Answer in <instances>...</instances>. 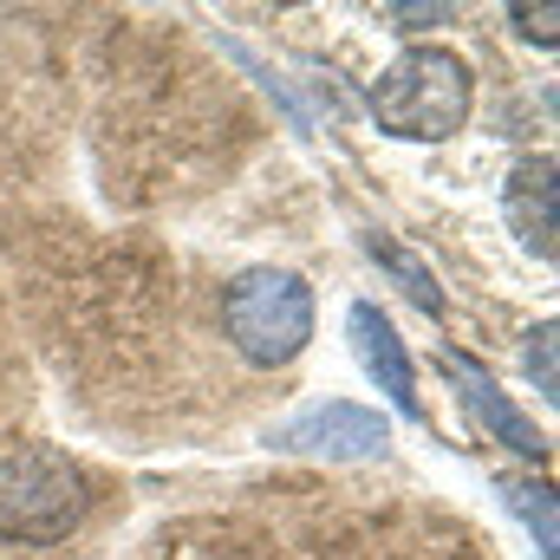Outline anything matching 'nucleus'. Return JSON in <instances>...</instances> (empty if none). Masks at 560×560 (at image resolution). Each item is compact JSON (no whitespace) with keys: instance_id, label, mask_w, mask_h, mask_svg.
Instances as JSON below:
<instances>
[{"instance_id":"1","label":"nucleus","mask_w":560,"mask_h":560,"mask_svg":"<svg viewBox=\"0 0 560 560\" xmlns=\"http://www.w3.org/2000/svg\"><path fill=\"white\" fill-rule=\"evenodd\" d=\"M469 98H476V79H469V66H463L450 46H411V52H398V59L378 72V85H372V118H378V131H392V138L443 143V138L463 131Z\"/></svg>"},{"instance_id":"2","label":"nucleus","mask_w":560,"mask_h":560,"mask_svg":"<svg viewBox=\"0 0 560 560\" xmlns=\"http://www.w3.org/2000/svg\"><path fill=\"white\" fill-rule=\"evenodd\" d=\"M85 509H92V482L66 450L26 443V450L0 456V541L52 548L85 522Z\"/></svg>"},{"instance_id":"3","label":"nucleus","mask_w":560,"mask_h":560,"mask_svg":"<svg viewBox=\"0 0 560 560\" xmlns=\"http://www.w3.org/2000/svg\"><path fill=\"white\" fill-rule=\"evenodd\" d=\"M222 332L261 372L293 365L306 352V339H313V287L293 268H248V275H235L229 293H222Z\"/></svg>"},{"instance_id":"4","label":"nucleus","mask_w":560,"mask_h":560,"mask_svg":"<svg viewBox=\"0 0 560 560\" xmlns=\"http://www.w3.org/2000/svg\"><path fill=\"white\" fill-rule=\"evenodd\" d=\"M275 443H280V450H306V456L352 463V456H372V450H385V418H378V411H365V405H346V398H332V405H313V411H300V418L287 423Z\"/></svg>"},{"instance_id":"5","label":"nucleus","mask_w":560,"mask_h":560,"mask_svg":"<svg viewBox=\"0 0 560 560\" xmlns=\"http://www.w3.org/2000/svg\"><path fill=\"white\" fill-rule=\"evenodd\" d=\"M346 332H352V352H359V365L372 372V385L398 405V418H423L418 405V372H411V359H405V339H398V326L372 306V300H359L352 313H346Z\"/></svg>"},{"instance_id":"6","label":"nucleus","mask_w":560,"mask_h":560,"mask_svg":"<svg viewBox=\"0 0 560 560\" xmlns=\"http://www.w3.org/2000/svg\"><path fill=\"white\" fill-rule=\"evenodd\" d=\"M443 378L463 392V405H469V418L482 423L502 450H515V456H528V463H548V436L535 430V423L522 418L509 398H502V385L489 378V372H476L463 352H443Z\"/></svg>"},{"instance_id":"7","label":"nucleus","mask_w":560,"mask_h":560,"mask_svg":"<svg viewBox=\"0 0 560 560\" xmlns=\"http://www.w3.org/2000/svg\"><path fill=\"white\" fill-rule=\"evenodd\" d=\"M502 209H509V229L541 261H555V156H522L502 183Z\"/></svg>"},{"instance_id":"8","label":"nucleus","mask_w":560,"mask_h":560,"mask_svg":"<svg viewBox=\"0 0 560 560\" xmlns=\"http://www.w3.org/2000/svg\"><path fill=\"white\" fill-rule=\"evenodd\" d=\"M372 261H378V268H392V275H398V287H405V293L418 300V306L430 313V319L443 313V287H436V275L423 268V261L411 255V248H398V242H385V235H372Z\"/></svg>"},{"instance_id":"9","label":"nucleus","mask_w":560,"mask_h":560,"mask_svg":"<svg viewBox=\"0 0 560 560\" xmlns=\"http://www.w3.org/2000/svg\"><path fill=\"white\" fill-rule=\"evenodd\" d=\"M502 495H509V509L535 528L541 560H555V489H548V482H528V476H509V482H502Z\"/></svg>"},{"instance_id":"10","label":"nucleus","mask_w":560,"mask_h":560,"mask_svg":"<svg viewBox=\"0 0 560 560\" xmlns=\"http://www.w3.org/2000/svg\"><path fill=\"white\" fill-rule=\"evenodd\" d=\"M528 372H541V392L555 398V319L535 332V346H528Z\"/></svg>"},{"instance_id":"11","label":"nucleus","mask_w":560,"mask_h":560,"mask_svg":"<svg viewBox=\"0 0 560 560\" xmlns=\"http://www.w3.org/2000/svg\"><path fill=\"white\" fill-rule=\"evenodd\" d=\"M515 26L541 46H555V7H515Z\"/></svg>"}]
</instances>
